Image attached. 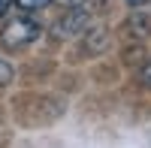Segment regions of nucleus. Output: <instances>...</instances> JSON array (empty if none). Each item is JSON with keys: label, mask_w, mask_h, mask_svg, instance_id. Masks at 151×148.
<instances>
[{"label": "nucleus", "mask_w": 151, "mask_h": 148, "mask_svg": "<svg viewBox=\"0 0 151 148\" xmlns=\"http://www.w3.org/2000/svg\"><path fill=\"white\" fill-rule=\"evenodd\" d=\"M12 76H15V70H12V64L6 57H0V88H6V85L12 82Z\"/></svg>", "instance_id": "nucleus-2"}, {"label": "nucleus", "mask_w": 151, "mask_h": 148, "mask_svg": "<svg viewBox=\"0 0 151 148\" xmlns=\"http://www.w3.org/2000/svg\"><path fill=\"white\" fill-rule=\"evenodd\" d=\"M139 82L145 85V88H151V60H148V64L142 67V73H139Z\"/></svg>", "instance_id": "nucleus-4"}, {"label": "nucleus", "mask_w": 151, "mask_h": 148, "mask_svg": "<svg viewBox=\"0 0 151 148\" xmlns=\"http://www.w3.org/2000/svg\"><path fill=\"white\" fill-rule=\"evenodd\" d=\"M124 3H127V6H145L148 0H124Z\"/></svg>", "instance_id": "nucleus-6"}, {"label": "nucleus", "mask_w": 151, "mask_h": 148, "mask_svg": "<svg viewBox=\"0 0 151 148\" xmlns=\"http://www.w3.org/2000/svg\"><path fill=\"white\" fill-rule=\"evenodd\" d=\"M15 3H18V9H24V12H36V9L48 6L52 0H15Z\"/></svg>", "instance_id": "nucleus-3"}, {"label": "nucleus", "mask_w": 151, "mask_h": 148, "mask_svg": "<svg viewBox=\"0 0 151 148\" xmlns=\"http://www.w3.org/2000/svg\"><path fill=\"white\" fill-rule=\"evenodd\" d=\"M9 6H12V0H0V18L9 12Z\"/></svg>", "instance_id": "nucleus-5"}, {"label": "nucleus", "mask_w": 151, "mask_h": 148, "mask_svg": "<svg viewBox=\"0 0 151 148\" xmlns=\"http://www.w3.org/2000/svg\"><path fill=\"white\" fill-rule=\"evenodd\" d=\"M40 33H42L40 18H33V15H15V18H9L3 24L0 42H3V48H9V52H18V48L33 45L36 40H40Z\"/></svg>", "instance_id": "nucleus-1"}]
</instances>
